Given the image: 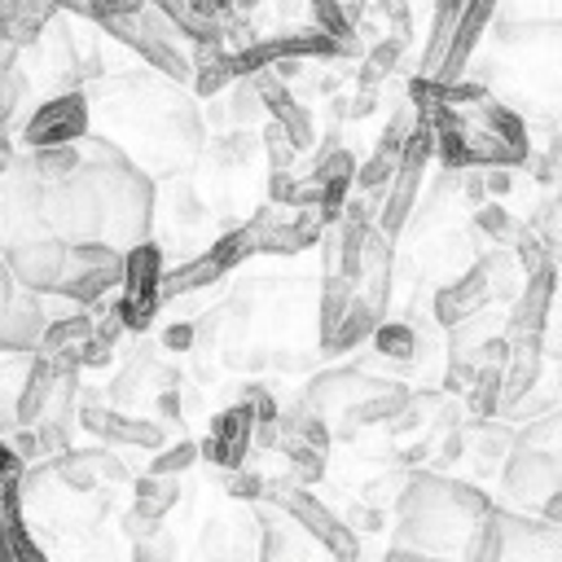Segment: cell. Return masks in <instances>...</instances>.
<instances>
[{
  "instance_id": "1",
  "label": "cell",
  "mask_w": 562,
  "mask_h": 562,
  "mask_svg": "<svg viewBox=\"0 0 562 562\" xmlns=\"http://www.w3.org/2000/svg\"><path fill=\"white\" fill-rule=\"evenodd\" d=\"M35 215L66 246H110L123 255L149 241L154 176L140 171L105 136H92L66 176L40 184Z\"/></svg>"
},
{
  "instance_id": "20",
  "label": "cell",
  "mask_w": 562,
  "mask_h": 562,
  "mask_svg": "<svg viewBox=\"0 0 562 562\" xmlns=\"http://www.w3.org/2000/svg\"><path fill=\"white\" fill-rule=\"evenodd\" d=\"M136 562H176V536L158 522V527H149V531H140V540H136V553H132Z\"/></svg>"
},
{
  "instance_id": "14",
  "label": "cell",
  "mask_w": 562,
  "mask_h": 562,
  "mask_svg": "<svg viewBox=\"0 0 562 562\" xmlns=\"http://www.w3.org/2000/svg\"><path fill=\"white\" fill-rule=\"evenodd\" d=\"M250 430H255V417H250L246 404H237V408H228V413H220V417L211 422L206 452H211L215 461H237V457L246 452V443H250Z\"/></svg>"
},
{
  "instance_id": "16",
  "label": "cell",
  "mask_w": 562,
  "mask_h": 562,
  "mask_svg": "<svg viewBox=\"0 0 562 562\" xmlns=\"http://www.w3.org/2000/svg\"><path fill=\"white\" fill-rule=\"evenodd\" d=\"M57 470L75 492H92L97 479H123V465L110 452H66L57 457Z\"/></svg>"
},
{
  "instance_id": "10",
  "label": "cell",
  "mask_w": 562,
  "mask_h": 562,
  "mask_svg": "<svg viewBox=\"0 0 562 562\" xmlns=\"http://www.w3.org/2000/svg\"><path fill=\"white\" fill-rule=\"evenodd\" d=\"M496 4H501V0H465L461 18L452 22V35H448V44H443V57H439V66H435V79H439L443 88H452L457 75L465 70V61H470L474 44L483 40V31H487Z\"/></svg>"
},
{
  "instance_id": "23",
  "label": "cell",
  "mask_w": 562,
  "mask_h": 562,
  "mask_svg": "<svg viewBox=\"0 0 562 562\" xmlns=\"http://www.w3.org/2000/svg\"><path fill=\"white\" fill-rule=\"evenodd\" d=\"M193 457H198V443H193V439H180L176 448H167V452L149 465V474H180L184 465H193Z\"/></svg>"
},
{
  "instance_id": "5",
  "label": "cell",
  "mask_w": 562,
  "mask_h": 562,
  "mask_svg": "<svg viewBox=\"0 0 562 562\" xmlns=\"http://www.w3.org/2000/svg\"><path fill=\"white\" fill-rule=\"evenodd\" d=\"M66 255L70 246L61 237H53L48 228L31 224V228H13L4 233V268L13 272L18 285H26L31 294H53L57 290V277L66 268Z\"/></svg>"
},
{
  "instance_id": "15",
  "label": "cell",
  "mask_w": 562,
  "mask_h": 562,
  "mask_svg": "<svg viewBox=\"0 0 562 562\" xmlns=\"http://www.w3.org/2000/svg\"><path fill=\"white\" fill-rule=\"evenodd\" d=\"M549 303H553V268L540 263V268L527 277V290H522V299H518V307H514V329H518V334H536V329L544 325V316H549Z\"/></svg>"
},
{
  "instance_id": "25",
  "label": "cell",
  "mask_w": 562,
  "mask_h": 562,
  "mask_svg": "<svg viewBox=\"0 0 562 562\" xmlns=\"http://www.w3.org/2000/svg\"><path fill=\"white\" fill-rule=\"evenodd\" d=\"M378 347H382V356L404 360L413 351V329H404V325H378Z\"/></svg>"
},
{
  "instance_id": "8",
  "label": "cell",
  "mask_w": 562,
  "mask_h": 562,
  "mask_svg": "<svg viewBox=\"0 0 562 562\" xmlns=\"http://www.w3.org/2000/svg\"><path fill=\"white\" fill-rule=\"evenodd\" d=\"M119 281H123V255L119 250H110V246H70L53 294L75 299V303H92Z\"/></svg>"
},
{
  "instance_id": "31",
  "label": "cell",
  "mask_w": 562,
  "mask_h": 562,
  "mask_svg": "<svg viewBox=\"0 0 562 562\" xmlns=\"http://www.w3.org/2000/svg\"><path fill=\"white\" fill-rule=\"evenodd\" d=\"M4 171H9V145H4V136H0V184H4Z\"/></svg>"
},
{
  "instance_id": "19",
  "label": "cell",
  "mask_w": 562,
  "mask_h": 562,
  "mask_svg": "<svg viewBox=\"0 0 562 562\" xmlns=\"http://www.w3.org/2000/svg\"><path fill=\"white\" fill-rule=\"evenodd\" d=\"M83 422L101 439H123V443H158L162 439V430L154 422H136V417H123V413H110V408H88Z\"/></svg>"
},
{
  "instance_id": "28",
  "label": "cell",
  "mask_w": 562,
  "mask_h": 562,
  "mask_svg": "<svg viewBox=\"0 0 562 562\" xmlns=\"http://www.w3.org/2000/svg\"><path fill=\"white\" fill-rule=\"evenodd\" d=\"M386 562H443V558H426V553H413V549H391Z\"/></svg>"
},
{
  "instance_id": "26",
  "label": "cell",
  "mask_w": 562,
  "mask_h": 562,
  "mask_svg": "<svg viewBox=\"0 0 562 562\" xmlns=\"http://www.w3.org/2000/svg\"><path fill=\"white\" fill-rule=\"evenodd\" d=\"M474 224H479L483 233H492L496 241H501V237H509V233H518V228L509 224V215H505V211H501L496 202H487V206H479V211H474Z\"/></svg>"
},
{
  "instance_id": "30",
  "label": "cell",
  "mask_w": 562,
  "mask_h": 562,
  "mask_svg": "<svg viewBox=\"0 0 562 562\" xmlns=\"http://www.w3.org/2000/svg\"><path fill=\"white\" fill-rule=\"evenodd\" d=\"M184 342H189V325H180V329L167 334V347H184Z\"/></svg>"
},
{
  "instance_id": "7",
  "label": "cell",
  "mask_w": 562,
  "mask_h": 562,
  "mask_svg": "<svg viewBox=\"0 0 562 562\" xmlns=\"http://www.w3.org/2000/svg\"><path fill=\"white\" fill-rule=\"evenodd\" d=\"M92 123V105L83 92H53L48 101H40L31 110V119L22 123V145L26 149H57V145H75L88 136Z\"/></svg>"
},
{
  "instance_id": "22",
  "label": "cell",
  "mask_w": 562,
  "mask_h": 562,
  "mask_svg": "<svg viewBox=\"0 0 562 562\" xmlns=\"http://www.w3.org/2000/svg\"><path fill=\"white\" fill-rule=\"evenodd\" d=\"M351 299H356L351 281H329V290H325V307H321V338L338 325V316L351 307Z\"/></svg>"
},
{
  "instance_id": "24",
  "label": "cell",
  "mask_w": 562,
  "mask_h": 562,
  "mask_svg": "<svg viewBox=\"0 0 562 562\" xmlns=\"http://www.w3.org/2000/svg\"><path fill=\"white\" fill-rule=\"evenodd\" d=\"M259 114H263V105L255 97V83L250 79H237V88H233V119L237 123H255Z\"/></svg>"
},
{
  "instance_id": "3",
  "label": "cell",
  "mask_w": 562,
  "mask_h": 562,
  "mask_svg": "<svg viewBox=\"0 0 562 562\" xmlns=\"http://www.w3.org/2000/svg\"><path fill=\"white\" fill-rule=\"evenodd\" d=\"M492 509V501L465 483L417 474L400 496V540L413 544V553H452L470 540L479 518Z\"/></svg>"
},
{
  "instance_id": "13",
  "label": "cell",
  "mask_w": 562,
  "mask_h": 562,
  "mask_svg": "<svg viewBox=\"0 0 562 562\" xmlns=\"http://www.w3.org/2000/svg\"><path fill=\"white\" fill-rule=\"evenodd\" d=\"M57 18V9L48 0H0V44L13 48H35V40L44 35V26Z\"/></svg>"
},
{
  "instance_id": "32",
  "label": "cell",
  "mask_w": 562,
  "mask_h": 562,
  "mask_svg": "<svg viewBox=\"0 0 562 562\" xmlns=\"http://www.w3.org/2000/svg\"><path fill=\"white\" fill-rule=\"evenodd\" d=\"M237 4H241V9H255V4H259V0H237Z\"/></svg>"
},
{
  "instance_id": "27",
  "label": "cell",
  "mask_w": 562,
  "mask_h": 562,
  "mask_svg": "<svg viewBox=\"0 0 562 562\" xmlns=\"http://www.w3.org/2000/svg\"><path fill=\"white\" fill-rule=\"evenodd\" d=\"M391 171H395L391 154H386V149H378V158H373V162L360 171V184H364V189H378L382 180H391Z\"/></svg>"
},
{
  "instance_id": "21",
  "label": "cell",
  "mask_w": 562,
  "mask_h": 562,
  "mask_svg": "<svg viewBox=\"0 0 562 562\" xmlns=\"http://www.w3.org/2000/svg\"><path fill=\"white\" fill-rule=\"evenodd\" d=\"M290 505H294V514H299V518H303V522H307L312 531H321V540H325V544L342 549V531H338V522H334V518H329V514H325L321 505H312L307 496H294Z\"/></svg>"
},
{
  "instance_id": "17",
  "label": "cell",
  "mask_w": 562,
  "mask_h": 562,
  "mask_svg": "<svg viewBox=\"0 0 562 562\" xmlns=\"http://www.w3.org/2000/svg\"><path fill=\"white\" fill-rule=\"evenodd\" d=\"M26 92H31V75L22 70V48L0 44V132L18 119Z\"/></svg>"
},
{
  "instance_id": "12",
  "label": "cell",
  "mask_w": 562,
  "mask_h": 562,
  "mask_svg": "<svg viewBox=\"0 0 562 562\" xmlns=\"http://www.w3.org/2000/svg\"><path fill=\"white\" fill-rule=\"evenodd\" d=\"M505 487H509L514 496H531V501L553 496V492H558V461H553V452L518 448V452L509 457V465H505Z\"/></svg>"
},
{
  "instance_id": "9",
  "label": "cell",
  "mask_w": 562,
  "mask_h": 562,
  "mask_svg": "<svg viewBox=\"0 0 562 562\" xmlns=\"http://www.w3.org/2000/svg\"><path fill=\"white\" fill-rule=\"evenodd\" d=\"M426 149H430V132L417 127L395 162V176H391V193H386V211H382V233L395 237L413 211V198H417V184H422V162H426Z\"/></svg>"
},
{
  "instance_id": "4",
  "label": "cell",
  "mask_w": 562,
  "mask_h": 562,
  "mask_svg": "<svg viewBox=\"0 0 562 562\" xmlns=\"http://www.w3.org/2000/svg\"><path fill=\"white\" fill-rule=\"evenodd\" d=\"M97 26H101L105 35H114L119 44L136 48L140 61H145L149 70H158L162 79H171V83H189V79H193L189 48L180 44L176 26H171L162 13H154L149 4H140L136 13H123V18H105V22H97Z\"/></svg>"
},
{
  "instance_id": "6",
  "label": "cell",
  "mask_w": 562,
  "mask_h": 562,
  "mask_svg": "<svg viewBox=\"0 0 562 562\" xmlns=\"http://www.w3.org/2000/svg\"><path fill=\"white\" fill-rule=\"evenodd\" d=\"M44 329H48L44 294H31L26 285H18L13 272L0 263V351L26 356L40 347Z\"/></svg>"
},
{
  "instance_id": "29",
  "label": "cell",
  "mask_w": 562,
  "mask_h": 562,
  "mask_svg": "<svg viewBox=\"0 0 562 562\" xmlns=\"http://www.w3.org/2000/svg\"><path fill=\"white\" fill-rule=\"evenodd\" d=\"M509 184H514V180H509L505 171H496V176H487V189H492V193H509Z\"/></svg>"
},
{
  "instance_id": "11",
  "label": "cell",
  "mask_w": 562,
  "mask_h": 562,
  "mask_svg": "<svg viewBox=\"0 0 562 562\" xmlns=\"http://www.w3.org/2000/svg\"><path fill=\"white\" fill-rule=\"evenodd\" d=\"M487 299H492V268H487V259H483V263H474L461 281L439 285V294H435V316H439L443 325H461V321L479 316V312L487 307Z\"/></svg>"
},
{
  "instance_id": "18",
  "label": "cell",
  "mask_w": 562,
  "mask_h": 562,
  "mask_svg": "<svg viewBox=\"0 0 562 562\" xmlns=\"http://www.w3.org/2000/svg\"><path fill=\"white\" fill-rule=\"evenodd\" d=\"M176 496H180L176 479H167V474H149V479H140V487H136V509H132V522H140L136 531L158 527L162 514L176 505Z\"/></svg>"
},
{
  "instance_id": "2",
  "label": "cell",
  "mask_w": 562,
  "mask_h": 562,
  "mask_svg": "<svg viewBox=\"0 0 562 562\" xmlns=\"http://www.w3.org/2000/svg\"><path fill=\"white\" fill-rule=\"evenodd\" d=\"M101 92L110 97V105H101V127H110L119 140H110L114 149H123L140 171L176 162L198 154L202 145V119L193 110V101L171 83V79H154L145 70L105 79L101 75Z\"/></svg>"
}]
</instances>
